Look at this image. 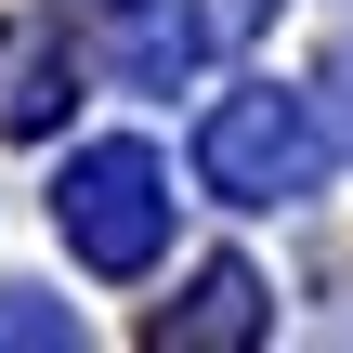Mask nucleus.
I'll use <instances>...</instances> for the list:
<instances>
[{
    "label": "nucleus",
    "mask_w": 353,
    "mask_h": 353,
    "mask_svg": "<svg viewBox=\"0 0 353 353\" xmlns=\"http://www.w3.org/2000/svg\"><path fill=\"white\" fill-rule=\"evenodd\" d=\"M196 183L223 196V210H301L314 183H327V118L301 105V92H223L210 118H196Z\"/></svg>",
    "instance_id": "f257e3e1"
},
{
    "label": "nucleus",
    "mask_w": 353,
    "mask_h": 353,
    "mask_svg": "<svg viewBox=\"0 0 353 353\" xmlns=\"http://www.w3.org/2000/svg\"><path fill=\"white\" fill-rule=\"evenodd\" d=\"M52 223H65V249L92 275H144L170 249V170H157V144H79L65 183H52Z\"/></svg>",
    "instance_id": "f03ea898"
},
{
    "label": "nucleus",
    "mask_w": 353,
    "mask_h": 353,
    "mask_svg": "<svg viewBox=\"0 0 353 353\" xmlns=\"http://www.w3.org/2000/svg\"><path fill=\"white\" fill-rule=\"evenodd\" d=\"M223 341H275V301H262L249 262H210V275L157 314V353H223Z\"/></svg>",
    "instance_id": "7ed1b4c3"
},
{
    "label": "nucleus",
    "mask_w": 353,
    "mask_h": 353,
    "mask_svg": "<svg viewBox=\"0 0 353 353\" xmlns=\"http://www.w3.org/2000/svg\"><path fill=\"white\" fill-rule=\"evenodd\" d=\"M196 39H210V26H196L183 0H118V26H105V65H118L131 92H170V79L196 65Z\"/></svg>",
    "instance_id": "20e7f679"
},
{
    "label": "nucleus",
    "mask_w": 353,
    "mask_h": 353,
    "mask_svg": "<svg viewBox=\"0 0 353 353\" xmlns=\"http://www.w3.org/2000/svg\"><path fill=\"white\" fill-rule=\"evenodd\" d=\"M52 105H65V79H52L39 52H13V65H0V131H52Z\"/></svg>",
    "instance_id": "39448f33"
},
{
    "label": "nucleus",
    "mask_w": 353,
    "mask_h": 353,
    "mask_svg": "<svg viewBox=\"0 0 353 353\" xmlns=\"http://www.w3.org/2000/svg\"><path fill=\"white\" fill-rule=\"evenodd\" d=\"M0 341H79V314L52 288H0Z\"/></svg>",
    "instance_id": "423d86ee"
},
{
    "label": "nucleus",
    "mask_w": 353,
    "mask_h": 353,
    "mask_svg": "<svg viewBox=\"0 0 353 353\" xmlns=\"http://www.w3.org/2000/svg\"><path fill=\"white\" fill-rule=\"evenodd\" d=\"M327 131L353 144V39H341V65H327Z\"/></svg>",
    "instance_id": "0eeeda50"
},
{
    "label": "nucleus",
    "mask_w": 353,
    "mask_h": 353,
    "mask_svg": "<svg viewBox=\"0 0 353 353\" xmlns=\"http://www.w3.org/2000/svg\"><path fill=\"white\" fill-rule=\"evenodd\" d=\"M92 13H118V0H92Z\"/></svg>",
    "instance_id": "6e6552de"
}]
</instances>
